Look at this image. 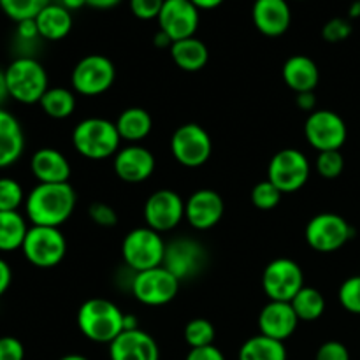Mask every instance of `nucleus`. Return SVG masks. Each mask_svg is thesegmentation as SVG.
Masks as SVG:
<instances>
[{"instance_id": "5", "label": "nucleus", "mask_w": 360, "mask_h": 360, "mask_svg": "<svg viewBox=\"0 0 360 360\" xmlns=\"http://www.w3.org/2000/svg\"><path fill=\"white\" fill-rule=\"evenodd\" d=\"M165 245L157 231L150 227H139L125 236L122 245V255L127 267L134 273L155 269L164 264Z\"/></svg>"}, {"instance_id": "13", "label": "nucleus", "mask_w": 360, "mask_h": 360, "mask_svg": "<svg viewBox=\"0 0 360 360\" xmlns=\"http://www.w3.org/2000/svg\"><path fill=\"white\" fill-rule=\"evenodd\" d=\"M304 287L301 266L292 259H276L269 262L262 274V288L269 301L290 302Z\"/></svg>"}, {"instance_id": "45", "label": "nucleus", "mask_w": 360, "mask_h": 360, "mask_svg": "<svg viewBox=\"0 0 360 360\" xmlns=\"http://www.w3.org/2000/svg\"><path fill=\"white\" fill-rule=\"evenodd\" d=\"M295 104H297L299 109L306 112H313L316 108V97L313 91H304V94L295 95Z\"/></svg>"}, {"instance_id": "51", "label": "nucleus", "mask_w": 360, "mask_h": 360, "mask_svg": "<svg viewBox=\"0 0 360 360\" xmlns=\"http://www.w3.org/2000/svg\"><path fill=\"white\" fill-rule=\"evenodd\" d=\"M153 42H155V46H157V48H169V49H171V46H172L171 39H169L167 34H164L162 30H158L157 34H155Z\"/></svg>"}, {"instance_id": "36", "label": "nucleus", "mask_w": 360, "mask_h": 360, "mask_svg": "<svg viewBox=\"0 0 360 360\" xmlns=\"http://www.w3.org/2000/svg\"><path fill=\"white\" fill-rule=\"evenodd\" d=\"M315 169L322 178L336 179L345 169V158L341 151H320L316 157Z\"/></svg>"}, {"instance_id": "16", "label": "nucleus", "mask_w": 360, "mask_h": 360, "mask_svg": "<svg viewBox=\"0 0 360 360\" xmlns=\"http://www.w3.org/2000/svg\"><path fill=\"white\" fill-rule=\"evenodd\" d=\"M158 30L172 42L193 37L200 23V11L190 0H165L157 18Z\"/></svg>"}, {"instance_id": "26", "label": "nucleus", "mask_w": 360, "mask_h": 360, "mask_svg": "<svg viewBox=\"0 0 360 360\" xmlns=\"http://www.w3.org/2000/svg\"><path fill=\"white\" fill-rule=\"evenodd\" d=\"M169 51H171L172 62L185 72H199L210 60V49L195 35L172 42Z\"/></svg>"}, {"instance_id": "11", "label": "nucleus", "mask_w": 360, "mask_h": 360, "mask_svg": "<svg viewBox=\"0 0 360 360\" xmlns=\"http://www.w3.org/2000/svg\"><path fill=\"white\" fill-rule=\"evenodd\" d=\"M207 264L206 248L192 238H176L165 245L162 266L174 274L179 281L199 276Z\"/></svg>"}, {"instance_id": "6", "label": "nucleus", "mask_w": 360, "mask_h": 360, "mask_svg": "<svg viewBox=\"0 0 360 360\" xmlns=\"http://www.w3.org/2000/svg\"><path fill=\"white\" fill-rule=\"evenodd\" d=\"M21 252L32 266L39 269H51L65 259L67 241L60 229L32 225L21 246Z\"/></svg>"}, {"instance_id": "32", "label": "nucleus", "mask_w": 360, "mask_h": 360, "mask_svg": "<svg viewBox=\"0 0 360 360\" xmlns=\"http://www.w3.org/2000/svg\"><path fill=\"white\" fill-rule=\"evenodd\" d=\"M48 4H51V0H0V11L14 23H20L25 20H35Z\"/></svg>"}, {"instance_id": "15", "label": "nucleus", "mask_w": 360, "mask_h": 360, "mask_svg": "<svg viewBox=\"0 0 360 360\" xmlns=\"http://www.w3.org/2000/svg\"><path fill=\"white\" fill-rule=\"evenodd\" d=\"M181 220H185V200L178 192L162 188L148 197L144 204L146 227L162 234L178 227Z\"/></svg>"}, {"instance_id": "48", "label": "nucleus", "mask_w": 360, "mask_h": 360, "mask_svg": "<svg viewBox=\"0 0 360 360\" xmlns=\"http://www.w3.org/2000/svg\"><path fill=\"white\" fill-rule=\"evenodd\" d=\"M199 11H213L220 7L225 0H190Z\"/></svg>"}, {"instance_id": "52", "label": "nucleus", "mask_w": 360, "mask_h": 360, "mask_svg": "<svg viewBox=\"0 0 360 360\" xmlns=\"http://www.w3.org/2000/svg\"><path fill=\"white\" fill-rule=\"evenodd\" d=\"M348 18H352V20L360 18V0H354L350 4V7H348Z\"/></svg>"}, {"instance_id": "41", "label": "nucleus", "mask_w": 360, "mask_h": 360, "mask_svg": "<svg viewBox=\"0 0 360 360\" xmlns=\"http://www.w3.org/2000/svg\"><path fill=\"white\" fill-rule=\"evenodd\" d=\"M315 360H350V352L340 341H327L316 350Z\"/></svg>"}, {"instance_id": "33", "label": "nucleus", "mask_w": 360, "mask_h": 360, "mask_svg": "<svg viewBox=\"0 0 360 360\" xmlns=\"http://www.w3.org/2000/svg\"><path fill=\"white\" fill-rule=\"evenodd\" d=\"M185 341L190 348L210 347L214 341V327L206 319H193L185 327Z\"/></svg>"}, {"instance_id": "42", "label": "nucleus", "mask_w": 360, "mask_h": 360, "mask_svg": "<svg viewBox=\"0 0 360 360\" xmlns=\"http://www.w3.org/2000/svg\"><path fill=\"white\" fill-rule=\"evenodd\" d=\"M25 347L18 338H0V360H23Z\"/></svg>"}, {"instance_id": "3", "label": "nucleus", "mask_w": 360, "mask_h": 360, "mask_svg": "<svg viewBox=\"0 0 360 360\" xmlns=\"http://www.w3.org/2000/svg\"><path fill=\"white\" fill-rule=\"evenodd\" d=\"M120 137L116 123L105 118H86L72 130V146L88 160H105L120 151Z\"/></svg>"}, {"instance_id": "44", "label": "nucleus", "mask_w": 360, "mask_h": 360, "mask_svg": "<svg viewBox=\"0 0 360 360\" xmlns=\"http://www.w3.org/2000/svg\"><path fill=\"white\" fill-rule=\"evenodd\" d=\"M16 35L21 39V41H35V39H41V35H39V30H37V23H35V20H25V21H20V23H16Z\"/></svg>"}, {"instance_id": "19", "label": "nucleus", "mask_w": 360, "mask_h": 360, "mask_svg": "<svg viewBox=\"0 0 360 360\" xmlns=\"http://www.w3.org/2000/svg\"><path fill=\"white\" fill-rule=\"evenodd\" d=\"M252 20L257 30L266 37H280L290 28L292 9L288 0H255Z\"/></svg>"}, {"instance_id": "9", "label": "nucleus", "mask_w": 360, "mask_h": 360, "mask_svg": "<svg viewBox=\"0 0 360 360\" xmlns=\"http://www.w3.org/2000/svg\"><path fill=\"white\" fill-rule=\"evenodd\" d=\"M181 281L169 273L164 266L155 269L134 273L130 290L134 297L144 306H164L169 304L178 295Z\"/></svg>"}, {"instance_id": "40", "label": "nucleus", "mask_w": 360, "mask_h": 360, "mask_svg": "<svg viewBox=\"0 0 360 360\" xmlns=\"http://www.w3.org/2000/svg\"><path fill=\"white\" fill-rule=\"evenodd\" d=\"M88 214H90L91 221L97 224L98 227H115L118 224V214H116L115 207L109 206L105 202H94L88 207Z\"/></svg>"}, {"instance_id": "38", "label": "nucleus", "mask_w": 360, "mask_h": 360, "mask_svg": "<svg viewBox=\"0 0 360 360\" xmlns=\"http://www.w3.org/2000/svg\"><path fill=\"white\" fill-rule=\"evenodd\" d=\"M350 35L352 23L348 18H330V20L322 27L323 41L330 42V44H338V42L347 41Z\"/></svg>"}, {"instance_id": "37", "label": "nucleus", "mask_w": 360, "mask_h": 360, "mask_svg": "<svg viewBox=\"0 0 360 360\" xmlns=\"http://www.w3.org/2000/svg\"><path fill=\"white\" fill-rule=\"evenodd\" d=\"M340 304L345 311L352 315H360V276H352L343 281L340 287Z\"/></svg>"}, {"instance_id": "10", "label": "nucleus", "mask_w": 360, "mask_h": 360, "mask_svg": "<svg viewBox=\"0 0 360 360\" xmlns=\"http://www.w3.org/2000/svg\"><path fill=\"white\" fill-rule=\"evenodd\" d=\"M306 243L315 252L333 253L343 248L354 236V229L336 213H320L306 225Z\"/></svg>"}, {"instance_id": "39", "label": "nucleus", "mask_w": 360, "mask_h": 360, "mask_svg": "<svg viewBox=\"0 0 360 360\" xmlns=\"http://www.w3.org/2000/svg\"><path fill=\"white\" fill-rule=\"evenodd\" d=\"M164 2L165 0H129V7L137 20L150 21L157 20Z\"/></svg>"}, {"instance_id": "4", "label": "nucleus", "mask_w": 360, "mask_h": 360, "mask_svg": "<svg viewBox=\"0 0 360 360\" xmlns=\"http://www.w3.org/2000/svg\"><path fill=\"white\" fill-rule=\"evenodd\" d=\"M6 81L9 97L20 104H39L48 91V72L39 60L18 56L7 65Z\"/></svg>"}, {"instance_id": "35", "label": "nucleus", "mask_w": 360, "mask_h": 360, "mask_svg": "<svg viewBox=\"0 0 360 360\" xmlns=\"http://www.w3.org/2000/svg\"><path fill=\"white\" fill-rule=\"evenodd\" d=\"M25 199L23 188L16 179L0 178V211H18Z\"/></svg>"}, {"instance_id": "25", "label": "nucleus", "mask_w": 360, "mask_h": 360, "mask_svg": "<svg viewBox=\"0 0 360 360\" xmlns=\"http://www.w3.org/2000/svg\"><path fill=\"white\" fill-rule=\"evenodd\" d=\"M37 30L44 41H62L72 30V13L60 6L58 2H51L35 16Z\"/></svg>"}, {"instance_id": "7", "label": "nucleus", "mask_w": 360, "mask_h": 360, "mask_svg": "<svg viewBox=\"0 0 360 360\" xmlns=\"http://www.w3.org/2000/svg\"><path fill=\"white\" fill-rule=\"evenodd\" d=\"M116 69L111 58L104 55H86L76 63L70 83L76 94L84 97H97L105 94L115 84Z\"/></svg>"}, {"instance_id": "30", "label": "nucleus", "mask_w": 360, "mask_h": 360, "mask_svg": "<svg viewBox=\"0 0 360 360\" xmlns=\"http://www.w3.org/2000/svg\"><path fill=\"white\" fill-rule=\"evenodd\" d=\"M39 105L49 118L65 120L76 111V97H74V91H70L69 88H48V91L42 95Z\"/></svg>"}, {"instance_id": "49", "label": "nucleus", "mask_w": 360, "mask_h": 360, "mask_svg": "<svg viewBox=\"0 0 360 360\" xmlns=\"http://www.w3.org/2000/svg\"><path fill=\"white\" fill-rule=\"evenodd\" d=\"M9 97V88H7V81H6V70L0 69V108L4 105V102L7 101Z\"/></svg>"}, {"instance_id": "28", "label": "nucleus", "mask_w": 360, "mask_h": 360, "mask_svg": "<svg viewBox=\"0 0 360 360\" xmlns=\"http://www.w3.org/2000/svg\"><path fill=\"white\" fill-rule=\"evenodd\" d=\"M239 360H287V348L283 341L259 334L243 343L239 348Z\"/></svg>"}, {"instance_id": "23", "label": "nucleus", "mask_w": 360, "mask_h": 360, "mask_svg": "<svg viewBox=\"0 0 360 360\" xmlns=\"http://www.w3.org/2000/svg\"><path fill=\"white\" fill-rule=\"evenodd\" d=\"M25 151V134L14 115L0 108V169L11 167Z\"/></svg>"}, {"instance_id": "8", "label": "nucleus", "mask_w": 360, "mask_h": 360, "mask_svg": "<svg viewBox=\"0 0 360 360\" xmlns=\"http://www.w3.org/2000/svg\"><path fill=\"white\" fill-rule=\"evenodd\" d=\"M311 174V165L302 151L287 148L280 150L269 162L267 179L281 193H292L301 190L308 183Z\"/></svg>"}, {"instance_id": "18", "label": "nucleus", "mask_w": 360, "mask_h": 360, "mask_svg": "<svg viewBox=\"0 0 360 360\" xmlns=\"http://www.w3.org/2000/svg\"><path fill=\"white\" fill-rule=\"evenodd\" d=\"M112 167L122 181L137 185V183L146 181L153 174L155 157L148 148L141 144H129L125 148H120L118 153L115 155Z\"/></svg>"}, {"instance_id": "47", "label": "nucleus", "mask_w": 360, "mask_h": 360, "mask_svg": "<svg viewBox=\"0 0 360 360\" xmlns=\"http://www.w3.org/2000/svg\"><path fill=\"white\" fill-rule=\"evenodd\" d=\"M123 0H86V6L97 11H109L115 9V7L120 6Z\"/></svg>"}, {"instance_id": "24", "label": "nucleus", "mask_w": 360, "mask_h": 360, "mask_svg": "<svg viewBox=\"0 0 360 360\" xmlns=\"http://www.w3.org/2000/svg\"><path fill=\"white\" fill-rule=\"evenodd\" d=\"M283 81L290 90L297 94L313 91L320 81V70L316 63L306 55H294L285 62Z\"/></svg>"}, {"instance_id": "46", "label": "nucleus", "mask_w": 360, "mask_h": 360, "mask_svg": "<svg viewBox=\"0 0 360 360\" xmlns=\"http://www.w3.org/2000/svg\"><path fill=\"white\" fill-rule=\"evenodd\" d=\"M11 281H13V271L11 266L4 259H0V297L7 292V288L11 287Z\"/></svg>"}, {"instance_id": "2", "label": "nucleus", "mask_w": 360, "mask_h": 360, "mask_svg": "<svg viewBox=\"0 0 360 360\" xmlns=\"http://www.w3.org/2000/svg\"><path fill=\"white\" fill-rule=\"evenodd\" d=\"M77 327L86 340L111 345L125 330V313L108 299H88L77 311Z\"/></svg>"}, {"instance_id": "17", "label": "nucleus", "mask_w": 360, "mask_h": 360, "mask_svg": "<svg viewBox=\"0 0 360 360\" xmlns=\"http://www.w3.org/2000/svg\"><path fill=\"white\" fill-rule=\"evenodd\" d=\"M225 213L224 197L210 188L193 192L185 200V220L195 231H210L220 224Z\"/></svg>"}, {"instance_id": "12", "label": "nucleus", "mask_w": 360, "mask_h": 360, "mask_svg": "<svg viewBox=\"0 0 360 360\" xmlns=\"http://www.w3.org/2000/svg\"><path fill=\"white\" fill-rule=\"evenodd\" d=\"M171 151L178 164L195 169L210 160L213 143L206 129L197 123H185L172 134Z\"/></svg>"}, {"instance_id": "34", "label": "nucleus", "mask_w": 360, "mask_h": 360, "mask_svg": "<svg viewBox=\"0 0 360 360\" xmlns=\"http://www.w3.org/2000/svg\"><path fill=\"white\" fill-rule=\"evenodd\" d=\"M281 195H283V193H281L269 179L257 183L252 188V202L253 206L260 211L274 210V207L281 202Z\"/></svg>"}, {"instance_id": "14", "label": "nucleus", "mask_w": 360, "mask_h": 360, "mask_svg": "<svg viewBox=\"0 0 360 360\" xmlns=\"http://www.w3.org/2000/svg\"><path fill=\"white\" fill-rule=\"evenodd\" d=\"M304 136L316 151H338L347 143V123L338 112L319 109L309 112L304 123Z\"/></svg>"}, {"instance_id": "53", "label": "nucleus", "mask_w": 360, "mask_h": 360, "mask_svg": "<svg viewBox=\"0 0 360 360\" xmlns=\"http://www.w3.org/2000/svg\"><path fill=\"white\" fill-rule=\"evenodd\" d=\"M60 360H90V359H86V357H84V355L70 354V355H65V357H62Z\"/></svg>"}, {"instance_id": "20", "label": "nucleus", "mask_w": 360, "mask_h": 360, "mask_svg": "<svg viewBox=\"0 0 360 360\" xmlns=\"http://www.w3.org/2000/svg\"><path fill=\"white\" fill-rule=\"evenodd\" d=\"M111 360H160V350L153 336L141 329L123 330L109 345Z\"/></svg>"}, {"instance_id": "50", "label": "nucleus", "mask_w": 360, "mask_h": 360, "mask_svg": "<svg viewBox=\"0 0 360 360\" xmlns=\"http://www.w3.org/2000/svg\"><path fill=\"white\" fill-rule=\"evenodd\" d=\"M60 6H63L65 9H69L70 13L72 11H79L83 7H86V0H58Z\"/></svg>"}, {"instance_id": "22", "label": "nucleus", "mask_w": 360, "mask_h": 360, "mask_svg": "<svg viewBox=\"0 0 360 360\" xmlns=\"http://www.w3.org/2000/svg\"><path fill=\"white\" fill-rule=\"evenodd\" d=\"M32 174L39 183H69L72 169L62 151L55 148H41L32 155Z\"/></svg>"}, {"instance_id": "27", "label": "nucleus", "mask_w": 360, "mask_h": 360, "mask_svg": "<svg viewBox=\"0 0 360 360\" xmlns=\"http://www.w3.org/2000/svg\"><path fill=\"white\" fill-rule=\"evenodd\" d=\"M115 123L120 137L130 144H139L141 141L150 136L151 129H153L151 115L143 108L125 109Z\"/></svg>"}, {"instance_id": "43", "label": "nucleus", "mask_w": 360, "mask_h": 360, "mask_svg": "<svg viewBox=\"0 0 360 360\" xmlns=\"http://www.w3.org/2000/svg\"><path fill=\"white\" fill-rule=\"evenodd\" d=\"M185 360H225V355L221 354L220 348H217L214 345H210V347L192 348Z\"/></svg>"}, {"instance_id": "54", "label": "nucleus", "mask_w": 360, "mask_h": 360, "mask_svg": "<svg viewBox=\"0 0 360 360\" xmlns=\"http://www.w3.org/2000/svg\"><path fill=\"white\" fill-rule=\"evenodd\" d=\"M295 2H302V0H295Z\"/></svg>"}, {"instance_id": "1", "label": "nucleus", "mask_w": 360, "mask_h": 360, "mask_svg": "<svg viewBox=\"0 0 360 360\" xmlns=\"http://www.w3.org/2000/svg\"><path fill=\"white\" fill-rule=\"evenodd\" d=\"M32 225L60 229L76 210V192L69 183H39L25 199Z\"/></svg>"}, {"instance_id": "29", "label": "nucleus", "mask_w": 360, "mask_h": 360, "mask_svg": "<svg viewBox=\"0 0 360 360\" xmlns=\"http://www.w3.org/2000/svg\"><path fill=\"white\" fill-rule=\"evenodd\" d=\"M28 229L27 220L18 211H0V252L20 250Z\"/></svg>"}, {"instance_id": "21", "label": "nucleus", "mask_w": 360, "mask_h": 360, "mask_svg": "<svg viewBox=\"0 0 360 360\" xmlns=\"http://www.w3.org/2000/svg\"><path fill=\"white\" fill-rule=\"evenodd\" d=\"M299 319L290 302L269 301L259 315V329L262 336L285 341L297 330Z\"/></svg>"}, {"instance_id": "31", "label": "nucleus", "mask_w": 360, "mask_h": 360, "mask_svg": "<svg viewBox=\"0 0 360 360\" xmlns=\"http://www.w3.org/2000/svg\"><path fill=\"white\" fill-rule=\"evenodd\" d=\"M299 322H315L326 311V297L313 287H302L301 292L290 301Z\"/></svg>"}]
</instances>
